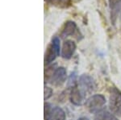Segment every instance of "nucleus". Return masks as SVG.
Here are the masks:
<instances>
[{
  "instance_id": "1",
  "label": "nucleus",
  "mask_w": 121,
  "mask_h": 120,
  "mask_svg": "<svg viewBox=\"0 0 121 120\" xmlns=\"http://www.w3.org/2000/svg\"><path fill=\"white\" fill-rule=\"evenodd\" d=\"M109 108L112 114L121 116V92L116 87L110 90Z\"/></svg>"
},
{
  "instance_id": "2",
  "label": "nucleus",
  "mask_w": 121,
  "mask_h": 120,
  "mask_svg": "<svg viewBox=\"0 0 121 120\" xmlns=\"http://www.w3.org/2000/svg\"><path fill=\"white\" fill-rule=\"evenodd\" d=\"M60 54V39L57 36L52 38L44 57V65H48L56 59Z\"/></svg>"
},
{
  "instance_id": "3",
  "label": "nucleus",
  "mask_w": 121,
  "mask_h": 120,
  "mask_svg": "<svg viewBox=\"0 0 121 120\" xmlns=\"http://www.w3.org/2000/svg\"><path fill=\"white\" fill-rule=\"evenodd\" d=\"M106 104V98L102 94H95L89 98L86 102V107L89 111L95 113L100 111L103 106Z\"/></svg>"
},
{
  "instance_id": "4",
  "label": "nucleus",
  "mask_w": 121,
  "mask_h": 120,
  "mask_svg": "<svg viewBox=\"0 0 121 120\" xmlns=\"http://www.w3.org/2000/svg\"><path fill=\"white\" fill-rule=\"evenodd\" d=\"M95 83L94 79L87 74H82L79 77V89L86 95L95 90Z\"/></svg>"
},
{
  "instance_id": "5",
  "label": "nucleus",
  "mask_w": 121,
  "mask_h": 120,
  "mask_svg": "<svg viewBox=\"0 0 121 120\" xmlns=\"http://www.w3.org/2000/svg\"><path fill=\"white\" fill-rule=\"evenodd\" d=\"M66 77H67V74H66L65 69L64 67H59L55 69L49 82L54 86H60L65 83Z\"/></svg>"
},
{
  "instance_id": "6",
  "label": "nucleus",
  "mask_w": 121,
  "mask_h": 120,
  "mask_svg": "<svg viewBox=\"0 0 121 120\" xmlns=\"http://www.w3.org/2000/svg\"><path fill=\"white\" fill-rule=\"evenodd\" d=\"M76 50V44L74 41L67 40L64 42L61 48V57L64 59H70Z\"/></svg>"
},
{
  "instance_id": "7",
  "label": "nucleus",
  "mask_w": 121,
  "mask_h": 120,
  "mask_svg": "<svg viewBox=\"0 0 121 120\" xmlns=\"http://www.w3.org/2000/svg\"><path fill=\"white\" fill-rule=\"evenodd\" d=\"M86 97V94L78 87H73L72 88L71 93H70V101L75 106H80L82 104L84 98Z\"/></svg>"
},
{
  "instance_id": "8",
  "label": "nucleus",
  "mask_w": 121,
  "mask_h": 120,
  "mask_svg": "<svg viewBox=\"0 0 121 120\" xmlns=\"http://www.w3.org/2000/svg\"><path fill=\"white\" fill-rule=\"evenodd\" d=\"M76 32H77V25L73 21H67L64 26L60 36L62 38H65L67 36L74 35Z\"/></svg>"
},
{
  "instance_id": "9",
  "label": "nucleus",
  "mask_w": 121,
  "mask_h": 120,
  "mask_svg": "<svg viewBox=\"0 0 121 120\" xmlns=\"http://www.w3.org/2000/svg\"><path fill=\"white\" fill-rule=\"evenodd\" d=\"M94 120H118V119L114 115L107 111H100L97 112Z\"/></svg>"
},
{
  "instance_id": "10",
  "label": "nucleus",
  "mask_w": 121,
  "mask_h": 120,
  "mask_svg": "<svg viewBox=\"0 0 121 120\" xmlns=\"http://www.w3.org/2000/svg\"><path fill=\"white\" fill-rule=\"evenodd\" d=\"M51 120H65V111L60 107H54L52 110Z\"/></svg>"
},
{
  "instance_id": "11",
  "label": "nucleus",
  "mask_w": 121,
  "mask_h": 120,
  "mask_svg": "<svg viewBox=\"0 0 121 120\" xmlns=\"http://www.w3.org/2000/svg\"><path fill=\"white\" fill-rule=\"evenodd\" d=\"M45 1L50 4L58 7H61V8L69 7L72 4L71 0H45Z\"/></svg>"
},
{
  "instance_id": "12",
  "label": "nucleus",
  "mask_w": 121,
  "mask_h": 120,
  "mask_svg": "<svg viewBox=\"0 0 121 120\" xmlns=\"http://www.w3.org/2000/svg\"><path fill=\"white\" fill-rule=\"evenodd\" d=\"M51 106L48 103H44V120H51V114H52Z\"/></svg>"
},
{
  "instance_id": "13",
  "label": "nucleus",
  "mask_w": 121,
  "mask_h": 120,
  "mask_svg": "<svg viewBox=\"0 0 121 120\" xmlns=\"http://www.w3.org/2000/svg\"><path fill=\"white\" fill-rule=\"evenodd\" d=\"M108 1H109V5H110L111 9L113 11H115V10H116L117 7L121 3V0H108Z\"/></svg>"
},
{
  "instance_id": "14",
  "label": "nucleus",
  "mask_w": 121,
  "mask_h": 120,
  "mask_svg": "<svg viewBox=\"0 0 121 120\" xmlns=\"http://www.w3.org/2000/svg\"><path fill=\"white\" fill-rule=\"evenodd\" d=\"M52 89L48 86H44V99L48 100L52 95Z\"/></svg>"
},
{
  "instance_id": "15",
  "label": "nucleus",
  "mask_w": 121,
  "mask_h": 120,
  "mask_svg": "<svg viewBox=\"0 0 121 120\" xmlns=\"http://www.w3.org/2000/svg\"><path fill=\"white\" fill-rule=\"evenodd\" d=\"M78 120H89L87 118H86V117H81V118H79Z\"/></svg>"
}]
</instances>
